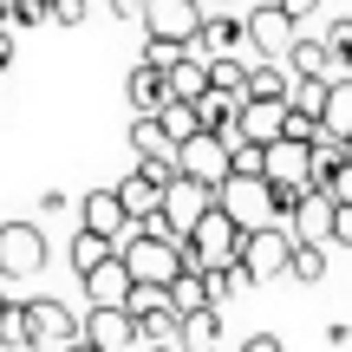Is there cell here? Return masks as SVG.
Returning <instances> with one entry per match:
<instances>
[{
  "mask_svg": "<svg viewBox=\"0 0 352 352\" xmlns=\"http://www.w3.org/2000/svg\"><path fill=\"white\" fill-rule=\"evenodd\" d=\"M118 261H124L131 280H144V287H176V280H183V248H176L170 235H157V228H144V222L118 241Z\"/></svg>",
  "mask_w": 352,
  "mask_h": 352,
  "instance_id": "1",
  "label": "cell"
},
{
  "mask_svg": "<svg viewBox=\"0 0 352 352\" xmlns=\"http://www.w3.org/2000/svg\"><path fill=\"white\" fill-rule=\"evenodd\" d=\"M215 209V189L209 183H189V176H176L170 183V196H164V215H157V235H170V241H189L196 235V222Z\"/></svg>",
  "mask_w": 352,
  "mask_h": 352,
  "instance_id": "2",
  "label": "cell"
},
{
  "mask_svg": "<svg viewBox=\"0 0 352 352\" xmlns=\"http://www.w3.org/2000/svg\"><path fill=\"white\" fill-rule=\"evenodd\" d=\"M189 248L202 254V274H209V267H222V261H241V248H248V228H241L235 215H228L222 202H215V209H209V215L196 222Z\"/></svg>",
  "mask_w": 352,
  "mask_h": 352,
  "instance_id": "3",
  "label": "cell"
},
{
  "mask_svg": "<svg viewBox=\"0 0 352 352\" xmlns=\"http://www.w3.org/2000/svg\"><path fill=\"white\" fill-rule=\"evenodd\" d=\"M294 261V228L287 222H267V228H248V248H241V267H248V287L254 280H280Z\"/></svg>",
  "mask_w": 352,
  "mask_h": 352,
  "instance_id": "4",
  "label": "cell"
},
{
  "mask_svg": "<svg viewBox=\"0 0 352 352\" xmlns=\"http://www.w3.org/2000/svg\"><path fill=\"white\" fill-rule=\"evenodd\" d=\"M176 176H189V183H209V189H222L228 176H235V144H228V138H215V131L189 138V144H183V157H176Z\"/></svg>",
  "mask_w": 352,
  "mask_h": 352,
  "instance_id": "5",
  "label": "cell"
},
{
  "mask_svg": "<svg viewBox=\"0 0 352 352\" xmlns=\"http://www.w3.org/2000/svg\"><path fill=\"white\" fill-rule=\"evenodd\" d=\"M215 202H222L241 228H267L274 222V183H267V176H228V183L215 189Z\"/></svg>",
  "mask_w": 352,
  "mask_h": 352,
  "instance_id": "6",
  "label": "cell"
},
{
  "mask_svg": "<svg viewBox=\"0 0 352 352\" xmlns=\"http://www.w3.org/2000/svg\"><path fill=\"white\" fill-rule=\"evenodd\" d=\"M46 267V235L33 222H0V280H33Z\"/></svg>",
  "mask_w": 352,
  "mask_h": 352,
  "instance_id": "7",
  "label": "cell"
},
{
  "mask_svg": "<svg viewBox=\"0 0 352 352\" xmlns=\"http://www.w3.org/2000/svg\"><path fill=\"white\" fill-rule=\"evenodd\" d=\"M248 46L261 52V59H280V65H287V52L300 46V20H294L287 7H274V0H267V7L248 13Z\"/></svg>",
  "mask_w": 352,
  "mask_h": 352,
  "instance_id": "8",
  "label": "cell"
},
{
  "mask_svg": "<svg viewBox=\"0 0 352 352\" xmlns=\"http://www.w3.org/2000/svg\"><path fill=\"white\" fill-rule=\"evenodd\" d=\"M202 20H209V13H202L196 0H151V7H144V33L170 39V46H196Z\"/></svg>",
  "mask_w": 352,
  "mask_h": 352,
  "instance_id": "9",
  "label": "cell"
},
{
  "mask_svg": "<svg viewBox=\"0 0 352 352\" xmlns=\"http://www.w3.org/2000/svg\"><path fill=\"white\" fill-rule=\"evenodd\" d=\"M26 314H33V346H78L85 340V320L72 314L65 300H52V294H39V300H26Z\"/></svg>",
  "mask_w": 352,
  "mask_h": 352,
  "instance_id": "10",
  "label": "cell"
},
{
  "mask_svg": "<svg viewBox=\"0 0 352 352\" xmlns=\"http://www.w3.org/2000/svg\"><path fill=\"white\" fill-rule=\"evenodd\" d=\"M131 157L151 164V170H164L170 183H176V157H183V144L164 131V118H131Z\"/></svg>",
  "mask_w": 352,
  "mask_h": 352,
  "instance_id": "11",
  "label": "cell"
},
{
  "mask_svg": "<svg viewBox=\"0 0 352 352\" xmlns=\"http://www.w3.org/2000/svg\"><path fill=\"white\" fill-rule=\"evenodd\" d=\"M235 46H248V13L215 7L209 20H202V33H196L189 52H202V59H235Z\"/></svg>",
  "mask_w": 352,
  "mask_h": 352,
  "instance_id": "12",
  "label": "cell"
},
{
  "mask_svg": "<svg viewBox=\"0 0 352 352\" xmlns=\"http://www.w3.org/2000/svg\"><path fill=\"white\" fill-rule=\"evenodd\" d=\"M78 228H91V235H104V241H124L138 222H131V209H124L118 189H91V196L78 202Z\"/></svg>",
  "mask_w": 352,
  "mask_h": 352,
  "instance_id": "13",
  "label": "cell"
},
{
  "mask_svg": "<svg viewBox=\"0 0 352 352\" xmlns=\"http://www.w3.org/2000/svg\"><path fill=\"white\" fill-rule=\"evenodd\" d=\"M85 340L104 346V352H138V320H131V307H91L85 314Z\"/></svg>",
  "mask_w": 352,
  "mask_h": 352,
  "instance_id": "14",
  "label": "cell"
},
{
  "mask_svg": "<svg viewBox=\"0 0 352 352\" xmlns=\"http://www.w3.org/2000/svg\"><path fill=\"white\" fill-rule=\"evenodd\" d=\"M124 98H131V118H164V104H170V72H157V65H131V78H124Z\"/></svg>",
  "mask_w": 352,
  "mask_h": 352,
  "instance_id": "15",
  "label": "cell"
},
{
  "mask_svg": "<svg viewBox=\"0 0 352 352\" xmlns=\"http://www.w3.org/2000/svg\"><path fill=\"white\" fill-rule=\"evenodd\" d=\"M287 111H294V104L248 98V104H241V144H261V151H267V144H280V138H287Z\"/></svg>",
  "mask_w": 352,
  "mask_h": 352,
  "instance_id": "16",
  "label": "cell"
},
{
  "mask_svg": "<svg viewBox=\"0 0 352 352\" xmlns=\"http://www.w3.org/2000/svg\"><path fill=\"white\" fill-rule=\"evenodd\" d=\"M333 196H320V189H307V202H300V215H294V241H314V248H333Z\"/></svg>",
  "mask_w": 352,
  "mask_h": 352,
  "instance_id": "17",
  "label": "cell"
},
{
  "mask_svg": "<svg viewBox=\"0 0 352 352\" xmlns=\"http://www.w3.org/2000/svg\"><path fill=\"white\" fill-rule=\"evenodd\" d=\"M267 183H314V144H267Z\"/></svg>",
  "mask_w": 352,
  "mask_h": 352,
  "instance_id": "18",
  "label": "cell"
},
{
  "mask_svg": "<svg viewBox=\"0 0 352 352\" xmlns=\"http://www.w3.org/2000/svg\"><path fill=\"white\" fill-rule=\"evenodd\" d=\"M294 85H300V78H294L280 59H254V65H248V98H267V104H294Z\"/></svg>",
  "mask_w": 352,
  "mask_h": 352,
  "instance_id": "19",
  "label": "cell"
},
{
  "mask_svg": "<svg viewBox=\"0 0 352 352\" xmlns=\"http://www.w3.org/2000/svg\"><path fill=\"white\" fill-rule=\"evenodd\" d=\"M85 300L91 307H131V267L111 261V267H98V274H85Z\"/></svg>",
  "mask_w": 352,
  "mask_h": 352,
  "instance_id": "20",
  "label": "cell"
},
{
  "mask_svg": "<svg viewBox=\"0 0 352 352\" xmlns=\"http://www.w3.org/2000/svg\"><path fill=\"white\" fill-rule=\"evenodd\" d=\"M209 91H215V78H209V59H202V52H189V59L170 72V98H183V104H202Z\"/></svg>",
  "mask_w": 352,
  "mask_h": 352,
  "instance_id": "21",
  "label": "cell"
},
{
  "mask_svg": "<svg viewBox=\"0 0 352 352\" xmlns=\"http://www.w3.org/2000/svg\"><path fill=\"white\" fill-rule=\"evenodd\" d=\"M65 254H72V274L85 280V274H98V267H111V261H118V241H104V235H91V228H78Z\"/></svg>",
  "mask_w": 352,
  "mask_h": 352,
  "instance_id": "22",
  "label": "cell"
},
{
  "mask_svg": "<svg viewBox=\"0 0 352 352\" xmlns=\"http://www.w3.org/2000/svg\"><path fill=\"white\" fill-rule=\"evenodd\" d=\"M176 346H183V352H215V346H222V307H209V314H183Z\"/></svg>",
  "mask_w": 352,
  "mask_h": 352,
  "instance_id": "23",
  "label": "cell"
},
{
  "mask_svg": "<svg viewBox=\"0 0 352 352\" xmlns=\"http://www.w3.org/2000/svg\"><path fill=\"white\" fill-rule=\"evenodd\" d=\"M327 138L333 144H352V78L333 85V104H327Z\"/></svg>",
  "mask_w": 352,
  "mask_h": 352,
  "instance_id": "24",
  "label": "cell"
},
{
  "mask_svg": "<svg viewBox=\"0 0 352 352\" xmlns=\"http://www.w3.org/2000/svg\"><path fill=\"white\" fill-rule=\"evenodd\" d=\"M327 254H333V248H314V241H294V261H287V274L300 280V287H314V280H327Z\"/></svg>",
  "mask_w": 352,
  "mask_h": 352,
  "instance_id": "25",
  "label": "cell"
},
{
  "mask_svg": "<svg viewBox=\"0 0 352 352\" xmlns=\"http://www.w3.org/2000/svg\"><path fill=\"white\" fill-rule=\"evenodd\" d=\"M170 307H176V314H209L215 294H209V280H202V274H183V280L170 287Z\"/></svg>",
  "mask_w": 352,
  "mask_h": 352,
  "instance_id": "26",
  "label": "cell"
},
{
  "mask_svg": "<svg viewBox=\"0 0 352 352\" xmlns=\"http://www.w3.org/2000/svg\"><path fill=\"white\" fill-rule=\"evenodd\" d=\"M0 346H26L33 352V314H26V300H7V314H0Z\"/></svg>",
  "mask_w": 352,
  "mask_h": 352,
  "instance_id": "27",
  "label": "cell"
},
{
  "mask_svg": "<svg viewBox=\"0 0 352 352\" xmlns=\"http://www.w3.org/2000/svg\"><path fill=\"white\" fill-rule=\"evenodd\" d=\"M164 131H170L176 144L202 138V111H196V104H183V98H170V104H164Z\"/></svg>",
  "mask_w": 352,
  "mask_h": 352,
  "instance_id": "28",
  "label": "cell"
},
{
  "mask_svg": "<svg viewBox=\"0 0 352 352\" xmlns=\"http://www.w3.org/2000/svg\"><path fill=\"white\" fill-rule=\"evenodd\" d=\"M209 78H215V91H228V98H248V65L241 59H209Z\"/></svg>",
  "mask_w": 352,
  "mask_h": 352,
  "instance_id": "29",
  "label": "cell"
},
{
  "mask_svg": "<svg viewBox=\"0 0 352 352\" xmlns=\"http://www.w3.org/2000/svg\"><path fill=\"white\" fill-rule=\"evenodd\" d=\"M202 280H209L215 307H222V300H228V294H235V287H248V267H241V261H222V267H209V274H202Z\"/></svg>",
  "mask_w": 352,
  "mask_h": 352,
  "instance_id": "30",
  "label": "cell"
},
{
  "mask_svg": "<svg viewBox=\"0 0 352 352\" xmlns=\"http://www.w3.org/2000/svg\"><path fill=\"white\" fill-rule=\"evenodd\" d=\"M170 307V287H144V280H131V320H151Z\"/></svg>",
  "mask_w": 352,
  "mask_h": 352,
  "instance_id": "31",
  "label": "cell"
},
{
  "mask_svg": "<svg viewBox=\"0 0 352 352\" xmlns=\"http://www.w3.org/2000/svg\"><path fill=\"white\" fill-rule=\"evenodd\" d=\"M183 59H189V46H170V39H144V65H157V72H176Z\"/></svg>",
  "mask_w": 352,
  "mask_h": 352,
  "instance_id": "32",
  "label": "cell"
},
{
  "mask_svg": "<svg viewBox=\"0 0 352 352\" xmlns=\"http://www.w3.org/2000/svg\"><path fill=\"white\" fill-rule=\"evenodd\" d=\"M235 176H267V151L261 144H235Z\"/></svg>",
  "mask_w": 352,
  "mask_h": 352,
  "instance_id": "33",
  "label": "cell"
},
{
  "mask_svg": "<svg viewBox=\"0 0 352 352\" xmlns=\"http://www.w3.org/2000/svg\"><path fill=\"white\" fill-rule=\"evenodd\" d=\"M91 20V0H52V26H85Z\"/></svg>",
  "mask_w": 352,
  "mask_h": 352,
  "instance_id": "34",
  "label": "cell"
},
{
  "mask_svg": "<svg viewBox=\"0 0 352 352\" xmlns=\"http://www.w3.org/2000/svg\"><path fill=\"white\" fill-rule=\"evenodd\" d=\"M333 209H340V215H333V248H352V209H346V202H333Z\"/></svg>",
  "mask_w": 352,
  "mask_h": 352,
  "instance_id": "35",
  "label": "cell"
},
{
  "mask_svg": "<svg viewBox=\"0 0 352 352\" xmlns=\"http://www.w3.org/2000/svg\"><path fill=\"white\" fill-rule=\"evenodd\" d=\"M327 196H333V202H346V209H352V157L340 164V176H333V189H327Z\"/></svg>",
  "mask_w": 352,
  "mask_h": 352,
  "instance_id": "36",
  "label": "cell"
},
{
  "mask_svg": "<svg viewBox=\"0 0 352 352\" xmlns=\"http://www.w3.org/2000/svg\"><path fill=\"white\" fill-rule=\"evenodd\" d=\"M241 352H287V346H280L274 333H248V340H241Z\"/></svg>",
  "mask_w": 352,
  "mask_h": 352,
  "instance_id": "37",
  "label": "cell"
},
{
  "mask_svg": "<svg viewBox=\"0 0 352 352\" xmlns=\"http://www.w3.org/2000/svg\"><path fill=\"white\" fill-rule=\"evenodd\" d=\"M104 7H111L118 20H131V13H138V20H144V7H151V0H104Z\"/></svg>",
  "mask_w": 352,
  "mask_h": 352,
  "instance_id": "38",
  "label": "cell"
},
{
  "mask_svg": "<svg viewBox=\"0 0 352 352\" xmlns=\"http://www.w3.org/2000/svg\"><path fill=\"white\" fill-rule=\"evenodd\" d=\"M274 7H287V13H294V20H307V13H314V7H320V0H274Z\"/></svg>",
  "mask_w": 352,
  "mask_h": 352,
  "instance_id": "39",
  "label": "cell"
},
{
  "mask_svg": "<svg viewBox=\"0 0 352 352\" xmlns=\"http://www.w3.org/2000/svg\"><path fill=\"white\" fill-rule=\"evenodd\" d=\"M7 65H13V33L0 26V72H7Z\"/></svg>",
  "mask_w": 352,
  "mask_h": 352,
  "instance_id": "40",
  "label": "cell"
},
{
  "mask_svg": "<svg viewBox=\"0 0 352 352\" xmlns=\"http://www.w3.org/2000/svg\"><path fill=\"white\" fill-rule=\"evenodd\" d=\"M65 352H104V346H91V340H78V346H65Z\"/></svg>",
  "mask_w": 352,
  "mask_h": 352,
  "instance_id": "41",
  "label": "cell"
},
{
  "mask_svg": "<svg viewBox=\"0 0 352 352\" xmlns=\"http://www.w3.org/2000/svg\"><path fill=\"white\" fill-rule=\"evenodd\" d=\"M138 352H183V346H138Z\"/></svg>",
  "mask_w": 352,
  "mask_h": 352,
  "instance_id": "42",
  "label": "cell"
},
{
  "mask_svg": "<svg viewBox=\"0 0 352 352\" xmlns=\"http://www.w3.org/2000/svg\"><path fill=\"white\" fill-rule=\"evenodd\" d=\"M215 7H235V0H215Z\"/></svg>",
  "mask_w": 352,
  "mask_h": 352,
  "instance_id": "43",
  "label": "cell"
},
{
  "mask_svg": "<svg viewBox=\"0 0 352 352\" xmlns=\"http://www.w3.org/2000/svg\"><path fill=\"white\" fill-rule=\"evenodd\" d=\"M0 314H7V294H0Z\"/></svg>",
  "mask_w": 352,
  "mask_h": 352,
  "instance_id": "44",
  "label": "cell"
},
{
  "mask_svg": "<svg viewBox=\"0 0 352 352\" xmlns=\"http://www.w3.org/2000/svg\"><path fill=\"white\" fill-rule=\"evenodd\" d=\"M91 7H98V0H91Z\"/></svg>",
  "mask_w": 352,
  "mask_h": 352,
  "instance_id": "45",
  "label": "cell"
}]
</instances>
